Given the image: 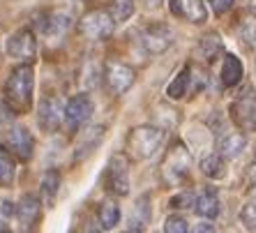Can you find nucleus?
Wrapping results in <instances>:
<instances>
[{
	"instance_id": "nucleus-19",
	"label": "nucleus",
	"mask_w": 256,
	"mask_h": 233,
	"mask_svg": "<svg viewBox=\"0 0 256 233\" xmlns=\"http://www.w3.org/2000/svg\"><path fill=\"white\" fill-rule=\"evenodd\" d=\"M244 146H247V138L240 134V132H228L226 136L220 138V155L222 157H238L240 152L244 150Z\"/></svg>"
},
{
	"instance_id": "nucleus-5",
	"label": "nucleus",
	"mask_w": 256,
	"mask_h": 233,
	"mask_svg": "<svg viewBox=\"0 0 256 233\" xmlns=\"http://www.w3.org/2000/svg\"><path fill=\"white\" fill-rule=\"evenodd\" d=\"M92 111H95V104L90 100V95L86 92H78L65 104V125L67 130L76 132L92 118Z\"/></svg>"
},
{
	"instance_id": "nucleus-16",
	"label": "nucleus",
	"mask_w": 256,
	"mask_h": 233,
	"mask_svg": "<svg viewBox=\"0 0 256 233\" xmlns=\"http://www.w3.org/2000/svg\"><path fill=\"white\" fill-rule=\"evenodd\" d=\"M194 210H196V215L206 217V220H214L220 215V198H217V194L212 190L201 192L196 201H194Z\"/></svg>"
},
{
	"instance_id": "nucleus-2",
	"label": "nucleus",
	"mask_w": 256,
	"mask_h": 233,
	"mask_svg": "<svg viewBox=\"0 0 256 233\" xmlns=\"http://www.w3.org/2000/svg\"><path fill=\"white\" fill-rule=\"evenodd\" d=\"M162 141H164V132L160 130V127H134V130L130 132V136H127V148H130V152L134 157H138V160H148V157H152L160 150Z\"/></svg>"
},
{
	"instance_id": "nucleus-33",
	"label": "nucleus",
	"mask_w": 256,
	"mask_h": 233,
	"mask_svg": "<svg viewBox=\"0 0 256 233\" xmlns=\"http://www.w3.org/2000/svg\"><path fill=\"white\" fill-rule=\"evenodd\" d=\"M194 233H214V228L210 226V224H198V226L194 228Z\"/></svg>"
},
{
	"instance_id": "nucleus-32",
	"label": "nucleus",
	"mask_w": 256,
	"mask_h": 233,
	"mask_svg": "<svg viewBox=\"0 0 256 233\" xmlns=\"http://www.w3.org/2000/svg\"><path fill=\"white\" fill-rule=\"evenodd\" d=\"M187 201H190V194H185V196H173L171 198V206H173V208H185V206H190Z\"/></svg>"
},
{
	"instance_id": "nucleus-13",
	"label": "nucleus",
	"mask_w": 256,
	"mask_h": 233,
	"mask_svg": "<svg viewBox=\"0 0 256 233\" xmlns=\"http://www.w3.org/2000/svg\"><path fill=\"white\" fill-rule=\"evenodd\" d=\"M42 215V204L35 194H24L21 201L16 206V217H18V224L24 228V233L30 231V226H35L37 220Z\"/></svg>"
},
{
	"instance_id": "nucleus-23",
	"label": "nucleus",
	"mask_w": 256,
	"mask_h": 233,
	"mask_svg": "<svg viewBox=\"0 0 256 233\" xmlns=\"http://www.w3.org/2000/svg\"><path fill=\"white\" fill-rule=\"evenodd\" d=\"M108 14L114 16L116 24H125L127 18H132V14H134V0H111Z\"/></svg>"
},
{
	"instance_id": "nucleus-35",
	"label": "nucleus",
	"mask_w": 256,
	"mask_h": 233,
	"mask_svg": "<svg viewBox=\"0 0 256 233\" xmlns=\"http://www.w3.org/2000/svg\"><path fill=\"white\" fill-rule=\"evenodd\" d=\"M252 7H254V10H256V0H252Z\"/></svg>"
},
{
	"instance_id": "nucleus-10",
	"label": "nucleus",
	"mask_w": 256,
	"mask_h": 233,
	"mask_svg": "<svg viewBox=\"0 0 256 233\" xmlns=\"http://www.w3.org/2000/svg\"><path fill=\"white\" fill-rule=\"evenodd\" d=\"M231 118L240 130L256 132V95H244L231 104Z\"/></svg>"
},
{
	"instance_id": "nucleus-15",
	"label": "nucleus",
	"mask_w": 256,
	"mask_h": 233,
	"mask_svg": "<svg viewBox=\"0 0 256 233\" xmlns=\"http://www.w3.org/2000/svg\"><path fill=\"white\" fill-rule=\"evenodd\" d=\"M104 134H106V127L102 125H95V127H88L86 130V136L78 141L76 146V160H84V157H88L92 150L97 148V146L102 144V138H104Z\"/></svg>"
},
{
	"instance_id": "nucleus-11",
	"label": "nucleus",
	"mask_w": 256,
	"mask_h": 233,
	"mask_svg": "<svg viewBox=\"0 0 256 233\" xmlns=\"http://www.w3.org/2000/svg\"><path fill=\"white\" fill-rule=\"evenodd\" d=\"M168 10L173 16L185 18L190 24H206L208 18L203 0H168Z\"/></svg>"
},
{
	"instance_id": "nucleus-27",
	"label": "nucleus",
	"mask_w": 256,
	"mask_h": 233,
	"mask_svg": "<svg viewBox=\"0 0 256 233\" xmlns=\"http://www.w3.org/2000/svg\"><path fill=\"white\" fill-rule=\"evenodd\" d=\"M240 37H242L244 42H250L252 46H256V18H252V16L242 18V24H240Z\"/></svg>"
},
{
	"instance_id": "nucleus-8",
	"label": "nucleus",
	"mask_w": 256,
	"mask_h": 233,
	"mask_svg": "<svg viewBox=\"0 0 256 233\" xmlns=\"http://www.w3.org/2000/svg\"><path fill=\"white\" fill-rule=\"evenodd\" d=\"M141 42L148 54H162L173 44V30L166 24H152L141 32Z\"/></svg>"
},
{
	"instance_id": "nucleus-14",
	"label": "nucleus",
	"mask_w": 256,
	"mask_h": 233,
	"mask_svg": "<svg viewBox=\"0 0 256 233\" xmlns=\"http://www.w3.org/2000/svg\"><path fill=\"white\" fill-rule=\"evenodd\" d=\"M187 166H190V155H187L185 146H173V150L168 152L166 162H164V174L171 180H180L187 174Z\"/></svg>"
},
{
	"instance_id": "nucleus-6",
	"label": "nucleus",
	"mask_w": 256,
	"mask_h": 233,
	"mask_svg": "<svg viewBox=\"0 0 256 233\" xmlns=\"http://www.w3.org/2000/svg\"><path fill=\"white\" fill-rule=\"evenodd\" d=\"M37 54V37L30 28H18L7 40V56L14 60H32Z\"/></svg>"
},
{
	"instance_id": "nucleus-18",
	"label": "nucleus",
	"mask_w": 256,
	"mask_h": 233,
	"mask_svg": "<svg viewBox=\"0 0 256 233\" xmlns=\"http://www.w3.org/2000/svg\"><path fill=\"white\" fill-rule=\"evenodd\" d=\"M97 220H100L102 231H111V228L118 226V222H120V208L114 201L104 198L100 204V208H97Z\"/></svg>"
},
{
	"instance_id": "nucleus-31",
	"label": "nucleus",
	"mask_w": 256,
	"mask_h": 233,
	"mask_svg": "<svg viewBox=\"0 0 256 233\" xmlns=\"http://www.w3.org/2000/svg\"><path fill=\"white\" fill-rule=\"evenodd\" d=\"M0 212H2V217H12V215H16V206L12 201H2L0 204Z\"/></svg>"
},
{
	"instance_id": "nucleus-4",
	"label": "nucleus",
	"mask_w": 256,
	"mask_h": 233,
	"mask_svg": "<svg viewBox=\"0 0 256 233\" xmlns=\"http://www.w3.org/2000/svg\"><path fill=\"white\" fill-rule=\"evenodd\" d=\"M104 187L108 194L114 196H127L130 194V166H127V157L116 152L108 160V166L104 171Z\"/></svg>"
},
{
	"instance_id": "nucleus-17",
	"label": "nucleus",
	"mask_w": 256,
	"mask_h": 233,
	"mask_svg": "<svg viewBox=\"0 0 256 233\" xmlns=\"http://www.w3.org/2000/svg\"><path fill=\"white\" fill-rule=\"evenodd\" d=\"M240 78H242V62L238 60V56L226 54L224 65H222V84H224V88H233L240 84Z\"/></svg>"
},
{
	"instance_id": "nucleus-9",
	"label": "nucleus",
	"mask_w": 256,
	"mask_h": 233,
	"mask_svg": "<svg viewBox=\"0 0 256 233\" xmlns=\"http://www.w3.org/2000/svg\"><path fill=\"white\" fill-rule=\"evenodd\" d=\"M5 144L7 150L16 155L21 162L30 160L32 157V148H35V138L26 127H12V130L5 132Z\"/></svg>"
},
{
	"instance_id": "nucleus-30",
	"label": "nucleus",
	"mask_w": 256,
	"mask_h": 233,
	"mask_svg": "<svg viewBox=\"0 0 256 233\" xmlns=\"http://www.w3.org/2000/svg\"><path fill=\"white\" fill-rule=\"evenodd\" d=\"M12 118H14L12 106H10L7 102H0V120H2V122H10Z\"/></svg>"
},
{
	"instance_id": "nucleus-21",
	"label": "nucleus",
	"mask_w": 256,
	"mask_h": 233,
	"mask_svg": "<svg viewBox=\"0 0 256 233\" xmlns=\"http://www.w3.org/2000/svg\"><path fill=\"white\" fill-rule=\"evenodd\" d=\"M14 176H16V164L12 160V152L0 146V187H12Z\"/></svg>"
},
{
	"instance_id": "nucleus-25",
	"label": "nucleus",
	"mask_w": 256,
	"mask_h": 233,
	"mask_svg": "<svg viewBox=\"0 0 256 233\" xmlns=\"http://www.w3.org/2000/svg\"><path fill=\"white\" fill-rule=\"evenodd\" d=\"M60 190V174L58 171H46V174L42 176V194H44V201L46 204H51L56 198V194H58Z\"/></svg>"
},
{
	"instance_id": "nucleus-22",
	"label": "nucleus",
	"mask_w": 256,
	"mask_h": 233,
	"mask_svg": "<svg viewBox=\"0 0 256 233\" xmlns=\"http://www.w3.org/2000/svg\"><path fill=\"white\" fill-rule=\"evenodd\" d=\"M222 40H220V35L217 32H210V35H203L201 37V42H198V46H196V51H198V56L201 58H206V60H212V58H217V54H222Z\"/></svg>"
},
{
	"instance_id": "nucleus-28",
	"label": "nucleus",
	"mask_w": 256,
	"mask_h": 233,
	"mask_svg": "<svg viewBox=\"0 0 256 233\" xmlns=\"http://www.w3.org/2000/svg\"><path fill=\"white\" fill-rule=\"evenodd\" d=\"M164 233H187V222L178 215H171L164 224Z\"/></svg>"
},
{
	"instance_id": "nucleus-29",
	"label": "nucleus",
	"mask_w": 256,
	"mask_h": 233,
	"mask_svg": "<svg viewBox=\"0 0 256 233\" xmlns=\"http://www.w3.org/2000/svg\"><path fill=\"white\" fill-rule=\"evenodd\" d=\"M210 7L214 14H224L233 7V0H210Z\"/></svg>"
},
{
	"instance_id": "nucleus-3",
	"label": "nucleus",
	"mask_w": 256,
	"mask_h": 233,
	"mask_svg": "<svg viewBox=\"0 0 256 233\" xmlns=\"http://www.w3.org/2000/svg\"><path fill=\"white\" fill-rule=\"evenodd\" d=\"M78 30L86 40H92V42H102V40H108L116 30V21L114 16L108 14V10H92V12H86L78 21Z\"/></svg>"
},
{
	"instance_id": "nucleus-20",
	"label": "nucleus",
	"mask_w": 256,
	"mask_h": 233,
	"mask_svg": "<svg viewBox=\"0 0 256 233\" xmlns=\"http://www.w3.org/2000/svg\"><path fill=\"white\" fill-rule=\"evenodd\" d=\"M190 84H192V67L185 65V67H182V70L178 72V76H176L171 84H168L166 95L171 97V100H180V97H185V92H187V88H190Z\"/></svg>"
},
{
	"instance_id": "nucleus-7",
	"label": "nucleus",
	"mask_w": 256,
	"mask_h": 233,
	"mask_svg": "<svg viewBox=\"0 0 256 233\" xmlns=\"http://www.w3.org/2000/svg\"><path fill=\"white\" fill-rule=\"evenodd\" d=\"M37 122L44 132H56L60 127V122H65V106L60 104L58 97H44L37 111Z\"/></svg>"
},
{
	"instance_id": "nucleus-36",
	"label": "nucleus",
	"mask_w": 256,
	"mask_h": 233,
	"mask_svg": "<svg viewBox=\"0 0 256 233\" xmlns=\"http://www.w3.org/2000/svg\"><path fill=\"white\" fill-rule=\"evenodd\" d=\"M125 233H138V231H125Z\"/></svg>"
},
{
	"instance_id": "nucleus-12",
	"label": "nucleus",
	"mask_w": 256,
	"mask_h": 233,
	"mask_svg": "<svg viewBox=\"0 0 256 233\" xmlns=\"http://www.w3.org/2000/svg\"><path fill=\"white\" fill-rule=\"evenodd\" d=\"M106 84L116 95H122L134 84V70L130 65H125V62L111 60V62H106Z\"/></svg>"
},
{
	"instance_id": "nucleus-24",
	"label": "nucleus",
	"mask_w": 256,
	"mask_h": 233,
	"mask_svg": "<svg viewBox=\"0 0 256 233\" xmlns=\"http://www.w3.org/2000/svg\"><path fill=\"white\" fill-rule=\"evenodd\" d=\"M201 171L208 178H224L226 174V168H224V160L222 155H208L201 160Z\"/></svg>"
},
{
	"instance_id": "nucleus-26",
	"label": "nucleus",
	"mask_w": 256,
	"mask_h": 233,
	"mask_svg": "<svg viewBox=\"0 0 256 233\" xmlns=\"http://www.w3.org/2000/svg\"><path fill=\"white\" fill-rule=\"evenodd\" d=\"M70 24H72L70 14H65V12H51V14H48L46 32H51V35H60V32H65V28H70Z\"/></svg>"
},
{
	"instance_id": "nucleus-1",
	"label": "nucleus",
	"mask_w": 256,
	"mask_h": 233,
	"mask_svg": "<svg viewBox=\"0 0 256 233\" xmlns=\"http://www.w3.org/2000/svg\"><path fill=\"white\" fill-rule=\"evenodd\" d=\"M32 84H35V72H32L30 65H18L12 70V74H10L5 84V102L12 106L14 114L30 111Z\"/></svg>"
},
{
	"instance_id": "nucleus-37",
	"label": "nucleus",
	"mask_w": 256,
	"mask_h": 233,
	"mask_svg": "<svg viewBox=\"0 0 256 233\" xmlns=\"http://www.w3.org/2000/svg\"><path fill=\"white\" fill-rule=\"evenodd\" d=\"M2 233H12V231H2Z\"/></svg>"
},
{
	"instance_id": "nucleus-34",
	"label": "nucleus",
	"mask_w": 256,
	"mask_h": 233,
	"mask_svg": "<svg viewBox=\"0 0 256 233\" xmlns=\"http://www.w3.org/2000/svg\"><path fill=\"white\" fill-rule=\"evenodd\" d=\"M252 180H254V182H256V162H254V164H252Z\"/></svg>"
}]
</instances>
